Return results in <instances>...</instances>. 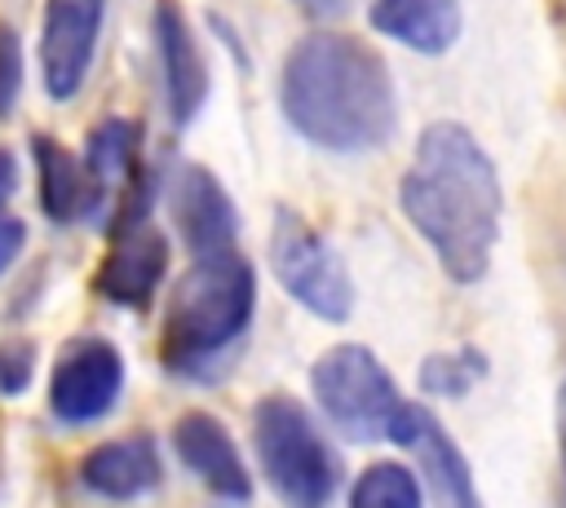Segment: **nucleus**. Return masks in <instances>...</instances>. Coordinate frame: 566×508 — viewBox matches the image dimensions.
<instances>
[{"mask_svg": "<svg viewBox=\"0 0 566 508\" xmlns=\"http://www.w3.org/2000/svg\"><path fill=\"white\" fill-rule=\"evenodd\" d=\"M252 305L256 269L239 252L195 256V265L177 278L164 309V367L177 375H203L208 367H217V358L243 340Z\"/></svg>", "mask_w": 566, "mask_h": 508, "instance_id": "7ed1b4c3", "label": "nucleus"}, {"mask_svg": "<svg viewBox=\"0 0 566 508\" xmlns=\"http://www.w3.org/2000/svg\"><path fill=\"white\" fill-rule=\"evenodd\" d=\"M13 190H18V159H13V150L0 146V212L13 199Z\"/></svg>", "mask_w": 566, "mask_h": 508, "instance_id": "4be33fe9", "label": "nucleus"}, {"mask_svg": "<svg viewBox=\"0 0 566 508\" xmlns=\"http://www.w3.org/2000/svg\"><path fill=\"white\" fill-rule=\"evenodd\" d=\"M270 269L310 314L327 322H345L354 314V278L340 252L292 208H274L270 216Z\"/></svg>", "mask_w": 566, "mask_h": 508, "instance_id": "423d86ee", "label": "nucleus"}, {"mask_svg": "<svg viewBox=\"0 0 566 508\" xmlns=\"http://www.w3.org/2000/svg\"><path fill=\"white\" fill-rule=\"evenodd\" d=\"M252 442H256L261 473L283 508H327L332 504L340 464L296 398H287V393L261 398L252 411Z\"/></svg>", "mask_w": 566, "mask_h": 508, "instance_id": "20e7f679", "label": "nucleus"}, {"mask_svg": "<svg viewBox=\"0 0 566 508\" xmlns=\"http://www.w3.org/2000/svg\"><path fill=\"white\" fill-rule=\"evenodd\" d=\"M557 442H562V508H566V380L557 389Z\"/></svg>", "mask_w": 566, "mask_h": 508, "instance_id": "5701e85b", "label": "nucleus"}, {"mask_svg": "<svg viewBox=\"0 0 566 508\" xmlns=\"http://www.w3.org/2000/svg\"><path fill=\"white\" fill-rule=\"evenodd\" d=\"M389 442L416 451V459L424 468V481H429V495H433V508H482V495L473 486V468H469L464 451L451 442V433L442 428V420L433 411L402 402Z\"/></svg>", "mask_w": 566, "mask_h": 508, "instance_id": "9d476101", "label": "nucleus"}, {"mask_svg": "<svg viewBox=\"0 0 566 508\" xmlns=\"http://www.w3.org/2000/svg\"><path fill=\"white\" fill-rule=\"evenodd\" d=\"M31 163H35L40 212L53 225H75V221L97 216V194H93V181L84 172V159L66 141L35 133L31 137Z\"/></svg>", "mask_w": 566, "mask_h": 508, "instance_id": "4468645a", "label": "nucleus"}, {"mask_svg": "<svg viewBox=\"0 0 566 508\" xmlns=\"http://www.w3.org/2000/svg\"><path fill=\"white\" fill-rule=\"evenodd\" d=\"M349 508H424V499H420V481L411 468L380 459L358 473L349 490Z\"/></svg>", "mask_w": 566, "mask_h": 508, "instance_id": "f3484780", "label": "nucleus"}, {"mask_svg": "<svg viewBox=\"0 0 566 508\" xmlns=\"http://www.w3.org/2000/svg\"><path fill=\"white\" fill-rule=\"evenodd\" d=\"M287 124L336 155L380 150L398 128V93L385 57L349 31H305L279 71Z\"/></svg>", "mask_w": 566, "mask_h": 508, "instance_id": "f03ea898", "label": "nucleus"}, {"mask_svg": "<svg viewBox=\"0 0 566 508\" xmlns=\"http://www.w3.org/2000/svg\"><path fill=\"white\" fill-rule=\"evenodd\" d=\"M398 208L433 247L447 278L478 283L491 269L504 194L491 155L464 124L433 119L416 137V159L402 172Z\"/></svg>", "mask_w": 566, "mask_h": 508, "instance_id": "f257e3e1", "label": "nucleus"}, {"mask_svg": "<svg viewBox=\"0 0 566 508\" xmlns=\"http://www.w3.org/2000/svg\"><path fill=\"white\" fill-rule=\"evenodd\" d=\"M22 80H27V53H22V35L0 18V119H9L18 110L22 97Z\"/></svg>", "mask_w": 566, "mask_h": 508, "instance_id": "6ab92c4d", "label": "nucleus"}, {"mask_svg": "<svg viewBox=\"0 0 566 508\" xmlns=\"http://www.w3.org/2000/svg\"><path fill=\"white\" fill-rule=\"evenodd\" d=\"M296 4H305L310 13H327V9H336L340 0H296Z\"/></svg>", "mask_w": 566, "mask_h": 508, "instance_id": "b1692460", "label": "nucleus"}, {"mask_svg": "<svg viewBox=\"0 0 566 508\" xmlns=\"http://www.w3.org/2000/svg\"><path fill=\"white\" fill-rule=\"evenodd\" d=\"M124 389V358L102 336H75L49 375V411L62 424L102 420Z\"/></svg>", "mask_w": 566, "mask_h": 508, "instance_id": "6e6552de", "label": "nucleus"}, {"mask_svg": "<svg viewBox=\"0 0 566 508\" xmlns=\"http://www.w3.org/2000/svg\"><path fill=\"white\" fill-rule=\"evenodd\" d=\"M318 411L354 442H380L394 433L402 398L380 358L363 345H336L310 367Z\"/></svg>", "mask_w": 566, "mask_h": 508, "instance_id": "39448f33", "label": "nucleus"}, {"mask_svg": "<svg viewBox=\"0 0 566 508\" xmlns=\"http://www.w3.org/2000/svg\"><path fill=\"white\" fill-rule=\"evenodd\" d=\"M164 477L159 451L150 437H115L93 446L80 459V481L102 499H137L150 495Z\"/></svg>", "mask_w": 566, "mask_h": 508, "instance_id": "dca6fc26", "label": "nucleus"}, {"mask_svg": "<svg viewBox=\"0 0 566 508\" xmlns=\"http://www.w3.org/2000/svg\"><path fill=\"white\" fill-rule=\"evenodd\" d=\"M367 18L380 35L424 57H442L464 31L460 0H371Z\"/></svg>", "mask_w": 566, "mask_h": 508, "instance_id": "2eb2a0df", "label": "nucleus"}, {"mask_svg": "<svg viewBox=\"0 0 566 508\" xmlns=\"http://www.w3.org/2000/svg\"><path fill=\"white\" fill-rule=\"evenodd\" d=\"M168 212L172 225L181 234V243L190 247V256H217V252H234L239 239V212L230 190L203 168V163H177L168 177Z\"/></svg>", "mask_w": 566, "mask_h": 508, "instance_id": "1a4fd4ad", "label": "nucleus"}, {"mask_svg": "<svg viewBox=\"0 0 566 508\" xmlns=\"http://www.w3.org/2000/svg\"><path fill=\"white\" fill-rule=\"evenodd\" d=\"M155 53H159V75H164L168 119L186 128L208 102V62L177 0H155Z\"/></svg>", "mask_w": 566, "mask_h": 508, "instance_id": "9b49d317", "label": "nucleus"}, {"mask_svg": "<svg viewBox=\"0 0 566 508\" xmlns=\"http://www.w3.org/2000/svg\"><path fill=\"white\" fill-rule=\"evenodd\" d=\"M35 375V349L27 340H0V393H22Z\"/></svg>", "mask_w": 566, "mask_h": 508, "instance_id": "aec40b11", "label": "nucleus"}, {"mask_svg": "<svg viewBox=\"0 0 566 508\" xmlns=\"http://www.w3.org/2000/svg\"><path fill=\"white\" fill-rule=\"evenodd\" d=\"M106 0H44L40 4V80L49 102H71L97 57Z\"/></svg>", "mask_w": 566, "mask_h": 508, "instance_id": "0eeeda50", "label": "nucleus"}, {"mask_svg": "<svg viewBox=\"0 0 566 508\" xmlns=\"http://www.w3.org/2000/svg\"><path fill=\"white\" fill-rule=\"evenodd\" d=\"M22 243H27V225H22L18 216H4V212H0V274L18 261Z\"/></svg>", "mask_w": 566, "mask_h": 508, "instance_id": "412c9836", "label": "nucleus"}, {"mask_svg": "<svg viewBox=\"0 0 566 508\" xmlns=\"http://www.w3.org/2000/svg\"><path fill=\"white\" fill-rule=\"evenodd\" d=\"M164 269H168V239L150 221H137L111 234V252L97 265V292L111 305L146 309L164 283Z\"/></svg>", "mask_w": 566, "mask_h": 508, "instance_id": "f8f14e48", "label": "nucleus"}, {"mask_svg": "<svg viewBox=\"0 0 566 508\" xmlns=\"http://www.w3.org/2000/svg\"><path fill=\"white\" fill-rule=\"evenodd\" d=\"M486 375V358L478 349H451V353H429L420 362V384L438 398H464L478 380Z\"/></svg>", "mask_w": 566, "mask_h": 508, "instance_id": "a211bd4d", "label": "nucleus"}, {"mask_svg": "<svg viewBox=\"0 0 566 508\" xmlns=\"http://www.w3.org/2000/svg\"><path fill=\"white\" fill-rule=\"evenodd\" d=\"M172 446L181 455V464L221 499H248L252 481H248V464L230 437V428L208 415V411H186L172 424Z\"/></svg>", "mask_w": 566, "mask_h": 508, "instance_id": "ddd939ff", "label": "nucleus"}]
</instances>
